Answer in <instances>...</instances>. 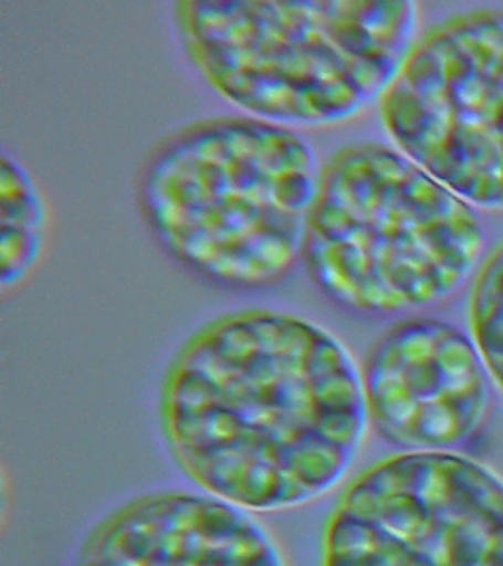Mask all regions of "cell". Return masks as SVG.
Here are the masks:
<instances>
[{
    "label": "cell",
    "instance_id": "obj_1",
    "mask_svg": "<svg viewBox=\"0 0 503 566\" xmlns=\"http://www.w3.org/2000/svg\"><path fill=\"white\" fill-rule=\"evenodd\" d=\"M159 421L187 478L252 512L338 486L370 423L346 346L310 318L268 310L214 318L177 350Z\"/></svg>",
    "mask_w": 503,
    "mask_h": 566
},
{
    "label": "cell",
    "instance_id": "obj_2",
    "mask_svg": "<svg viewBox=\"0 0 503 566\" xmlns=\"http://www.w3.org/2000/svg\"><path fill=\"white\" fill-rule=\"evenodd\" d=\"M189 62L222 98L277 126H333L380 103L416 48L417 4L187 0Z\"/></svg>",
    "mask_w": 503,
    "mask_h": 566
},
{
    "label": "cell",
    "instance_id": "obj_3",
    "mask_svg": "<svg viewBox=\"0 0 503 566\" xmlns=\"http://www.w3.org/2000/svg\"><path fill=\"white\" fill-rule=\"evenodd\" d=\"M318 177L317 154L292 128L209 118L151 151L140 209L169 256L195 274L264 287L303 256Z\"/></svg>",
    "mask_w": 503,
    "mask_h": 566
},
{
    "label": "cell",
    "instance_id": "obj_4",
    "mask_svg": "<svg viewBox=\"0 0 503 566\" xmlns=\"http://www.w3.org/2000/svg\"><path fill=\"white\" fill-rule=\"evenodd\" d=\"M482 247L474 207L396 148L358 142L321 168L303 260L345 310L398 315L457 292Z\"/></svg>",
    "mask_w": 503,
    "mask_h": 566
},
{
    "label": "cell",
    "instance_id": "obj_5",
    "mask_svg": "<svg viewBox=\"0 0 503 566\" xmlns=\"http://www.w3.org/2000/svg\"><path fill=\"white\" fill-rule=\"evenodd\" d=\"M396 150L474 209L503 211V10L457 14L417 42L380 101Z\"/></svg>",
    "mask_w": 503,
    "mask_h": 566
},
{
    "label": "cell",
    "instance_id": "obj_6",
    "mask_svg": "<svg viewBox=\"0 0 503 566\" xmlns=\"http://www.w3.org/2000/svg\"><path fill=\"white\" fill-rule=\"evenodd\" d=\"M323 566H503V482L451 452H406L348 484Z\"/></svg>",
    "mask_w": 503,
    "mask_h": 566
},
{
    "label": "cell",
    "instance_id": "obj_7",
    "mask_svg": "<svg viewBox=\"0 0 503 566\" xmlns=\"http://www.w3.org/2000/svg\"><path fill=\"white\" fill-rule=\"evenodd\" d=\"M360 371L368 421L399 449L444 452L469 441L486 417V364L474 340L444 321L394 323Z\"/></svg>",
    "mask_w": 503,
    "mask_h": 566
},
{
    "label": "cell",
    "instance_id": "obj_8",
    "mask_svg": "<svg viewBox=\"0 0 503 566\" xmlns=\"http://www.w3.org/2000/svg\"><path fill=\"white\" fill-rule=\"evenodd\" d=\"M75 566H285L272 533L211 494L156 492L108 513Z\"/></svg>",
    "mask_w": 503,
    "mask_h": 566
},
{
    "label": "cell",
    "instance_id": "obj_9",
    "mask_svg": "<svg viewBox=\"0 0 503 566\" xmlns=\"http://www.w3.org/2000/svg\"><path fill=\"white\" fill-rule=\"evenodd\" d=\"M44 199L18 159L4 156L0 174V282L9 292L24 282L42 256Z\"/></svg>",
    "mask_w": 503,
    "mask_h": 566
},
{
    "label": "cell",
    "instance_id": "obj_10",
    "mask_svg": "<svg viewBox=\"0 0 503 566\" xmlns=\"http://www.w3.org/2000/svg\"><path fill=\"white\" fill-rule=\"evenodd\" d=\"M472 340L503 391V244L478 272L470 293Z\"/></svg>",
    "mask_w": 503,
    "mask_h": 566
}]
</instances>
